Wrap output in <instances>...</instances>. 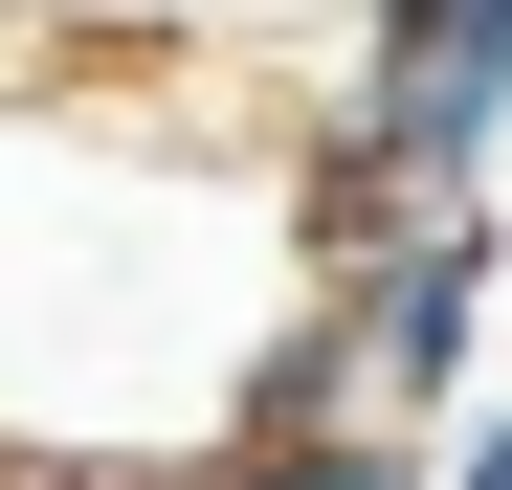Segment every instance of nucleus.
<instances>
[{
  "label": "nucleus",
  "mask_w": 512,
  "mask_h": 490,
  "mask_svg": "<svg viewBox=\"0 0 512 490\" xmlns=\"http://www.w3.org/2000/svg\"><path fill=\"white\" fill-rule=\"evenodd\" d=\"M423 490H512V401H468V424H446V468H423Z\"/></svg>",
  "instance_id": "4"
},
{
  "label": "nucleus",
  "mask_w": 512,
  "mask_h": 490,
  "mask_svg": "<svg viewBox=\"0 0 512 490\" xmlns=\"http://www.w3.org/2000/svg\"><path fill=\"white\" fill-rule=\"evenodd\" d=\"M290 290H312L290 156L112 112V90H0V468L223 446Z\"/></svg>",
  "instance_id": "1"
},
{
  "label": "nucleus",
  "mask_w": 512,
  "mask_h": 490,
  "mask_svg": "<svg viewBox=\"0 0 512 490\" xmlns=\"http://www.w3.org/2000/svg\"><path fill=\"white\" fill-rule=\"evenodd\" d=\"M0 490H156V468H0Z\"/></svg>",
  "instance_id": "5"
},
{
  "label": "nucleus",
  "mask_w": 512,
  "mask_h": 490,
  "mask_svg": "<svg viewBox=\"0 0 512 490\" xmlns=\"http://www.w3.org/2000/svg\"><path fill=\"white\" fill-rule=\"evenodd\" d=\"M490 179H512V0H357L334 112L290 134V245L379 201H490Z\"/></svg>",
  "instance_id": "2"
},
{
  "label": "nucleus",
  "mask_w": 512,
  "mask_h": 490,
  "mask_svg": "<svg viewBox=\"0 0 512 490\" xmlns=\"http://www.w3.org/2000/svg\"><path fill=\"white\" fill-rule=\"evenodd\" d=\"M156 490H423V446H379V424H290V446H179Z\"/></svg>",
  "instance_id": "3"
}]
</instances>
